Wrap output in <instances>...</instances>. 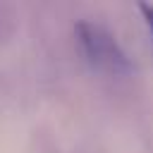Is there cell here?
<instances>
[{"mask_svg": "<svg viewBox=\"0 0 153 153\" xmlns=\"http://www.w3.org/2000/svg\"><path fill=\"white\" fill-rule=\"evenodd\" d=\"M76 36H79L81 50L91 65H96L105 72H127L129 69V60H127L124 50L112 38V33L108 29H103L100 24L81 22V24H76Z\"/></svg>", "mask_w": 153, "mask_h": 153, "instance_id": "1", "label": "cell"}, {"mask_svg": "<svg viewBox=\"0 0 153 153\" xmlns=\"http://www.w3.org/2000/svg\"><path fill=\"white\" fill-rule=\"evenodd\" d=\"M139 12L146 17V24H148V31L153 36V5H139Z\"/></svg>", "mask_w": 153, "mask_h": 153, "instance_id": "2", "label": "cell"}]
</instances>
